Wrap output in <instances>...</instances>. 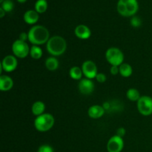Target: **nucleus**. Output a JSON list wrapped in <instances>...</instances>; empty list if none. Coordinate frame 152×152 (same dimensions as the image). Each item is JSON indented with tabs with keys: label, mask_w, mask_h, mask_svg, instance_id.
I'll list each match as a JSON object with an SVG mask.
<instances>
[{
	"label": "nucleus",
	"mask_w": 152,
	"mask_h": 152,
	"mask_svg": "<svg viewBox=\"0 0 152 152\" xmlns=\"http://www.w3.org/2000/svg\"><path fill=\"white\" fill-rule=\"evenodd\" d=\"M74 34L77 37L81 39H87L91 35V31L90 28L85 25H80L76 27L74 30Z\"/></svg>",
	"instance_id": "nucleus-12"
},
{
	"label": "nucleus",
	"mask_w": 152,
	"mask_h": 152,
	"mask_svg": "<svg viewBox=\"0 0 152 152\" xmlns=\"http://www.w3.org/2000/svg\"><path fill=\"white\" fill-rule=\"evenodd\" d=\"M110 72L112 75H117L118 74V73H120V69H119V66H113L111 67V69H110Z\"/></svg>",
	"instance_id": "nucleus-27"
},
{
	"label": "nucleus",
	"mask_w": 152,
	"mask_h": 152,
	"mask_svg": "<svg viewBox=\"0 0 152 152\" xmlns=\"http://www.w3.org/2000/svg\"><path fill=\"white\" fill-rule=\"evenodd\" d=\"M137 109L143 116L152 114V98L148 96H142L137 101Z\"/></svg>",
	"instance_id": "nucleus-7"
},
{
	"label": "nucleus",
	"mask_w": 152,
	"mask_h": 152,
	"mask_svg": "<svg viewBox=\"0 0 152 152\" xmlns=\"http://www.w3.org/2000/svg\"><path fill=\"white\" fill-rule=\"evenodd\" d=\"M3 1H4V0H0V2H1V3H2Z\"/></svg>",
	"instance_id": "nucleus-32"
},
{
	"label": "nucleus",
	"mask_w": 152,
	"mask_h": 152,
	"mask_svg": "<svg viewBox=\"0 0 152 152\" xmlns=\"http://www.w3.org/2000/svg\"><path fill=\"white\" fill-rule=\"evenodd\" d=\"M19 39L24 42H25L26 40H28V34H26V33H22V34L19 35Z\"/></svg>",
	"instance_id": "nucleus-29"
},
{
	"label": "nucleus",
	"mask_w": 152,
	"mask_h": 152,
	"mask_svg": "<svg viewBox=\"0 0 152 152\" xmlns=\"http://www.w3.org/2000/svg\"><path fill=\"white\" fill-rule=\"evenodd\" d=\"M131 25H132L134 28H138L141 25L142 22H141V19H140L138 16H133L131 19Z\"/></svg>",
	"instance_id": "nucleus-24"
},
{
	"label": "nucleus",
	"mask_w": 152,
	"mask_h": 152,
	"mask_svg": "<svg viewBox=\"0 0 152 152\" xmlns=\"http://www.w3.org/2000/svg\"><path fill=\"white\" fill-rule=\"evenodd\" d=\"M105 114V108L99 105H94L88 108V114L92 119H99Z\"/></svg>",
	"instance_id": "nucleus-13"
},
{
	"label": "nucleus",
	"mask_w": 152,
	"mask_h": 152,
	"mask_svg": "<svg viewBox=\"0 0 152 152\" xmlns=\"http://www.w3.org/2000/svg\"><path fill=\"white\" fill-rule=\"evenodd\" d=\"M126 96L129 100L132 102H137L141 97L140 92L135 88H129L126 93Z\"/></svg>",
	"instance_id": "nucleus-20"
},
{
	"label": "nucleus",
	"mask_w": 152,
	"mask_h": 152,
	"mask_svg": "<svg viewBox=\"0 0 152 152\" xmlns=\"http://www.w3.org/2000/svg\"><path fill=\"white\" fill-rule=\"evenodd\" d=\"M46 68L50 71H54L58 69L59 65V62L56 58L54 56H51V57L48 58L45 62Z\"/></svg>",
	"instance_id": "nucleus-17"
},
{
	"label": "nucleus",
	"mask_w": 152,
	"mask_h": 152,
	"mask_svg": "<svg viewBox=\"0 0 152 152\" xmlns=\"http://www.w3.org/2000/svg\"><path fill=\"white\" fill-rule=\"evenodd\" d=\"M5 12H10L14 7V4L12 0H4L1 3V7Z\"/></svg>",
	"instance_id": "nucleus-23"
},
{
	"label": "nucleus",
	"mask_w": 152,
	"mask_h": 152,
	"mask_svg": "<svg viewBox=\"0 0 152 152\" xmlns=\"http://www.w3.org/2000/svg\"><path fill=\"white\" fill-rule=\"evenodd\" d=\"M83 71L82 68H79V67L74 66L71 68L69 71V76L71 77V79L74 80H81L82 77H83Z\"/></svg>",
	"instance_id": "nucleus-19"
},
{
	"label": "nucleus",
	"mask_w": 152,
	"mask_h": 152,
	"mask_svg": "<svg viewBox=\"0 0 152 152\" xmlns=\"http://www.w3.org/2000/svg\"><path fill=\"white\" fill-rule=\"evenodd\" d=\"M55 123L54 117L52 114L44 113L42 115L37 117L34 120V126L39 132H46L53 128Z\"/></svg>",
	"instance_id": "nucleus-4"
},
{
	"label": "nucleus",
	"mask_w": 152,
	"mask_h": 152,
	"mask_svg": "<svg viewBox=\"0 0 152 152\" xmlns=\"http://www.w3.org/2000/svg\"><path fill=\"white\" fill-rule=\"evenodd\" d=\"M13 86V80L10 77L1 75L0 77V90L1 91H8Z\"/></svg>",
	"instance_id": "nucleus-14"
},
{
	"label": "nucleus",
	"mask_w": 152,
	"mask_h": 152,
	"mask_svg": "<svg viewBox=\"0 0 152 152\" xmlns=\"http://www.w3.org/2000/svg\"><path fill=\"white\" fill-rule=\"evenodd\" d=\"M125 134H126V129L124 128H120V129H117V135L123 137V136H125Z\"/></svg>",
	"instance_id": "nucleus-28"
},
{
	"label": "nucleus",
	"mask_w": 152,
	"mask_h": 152,
	"mask_svg": "<svg viewBox=\"0 0 152 152\" xmlns=\"http://www.w3.org/2000/svg\"><path fill=\"white\" fill-rule=\"evenodd\" d=\"M31 48L28 46L26 42L17 39L12 45V51L15 56L18 58L23 59L25 58L30 53Z\"/></svg>",
	"instance_id": "nucleus-6"
},
{
	"label": "nucleus",
	"mask_w": 152,
	"mask_h": 152,
	"mask_svg": "<svg viewBox=\"0 0 152 152\" xmlns=\"http://www.w3.org/2000/svg\"><path fill=\"white\" fill-rule=\"evenodd\" d=\"M124 147V141L123 137L114 135L111 137L107 143V150L108 152H121Z\"/></svg>",
	"instance_id": "nucleus-8"
},
{
	"label": "nucleus",
	"mask_w": 152,
	"mask_h": 152,
	"mask_svg": "<svg viewBox=\"0 0 152 152\" xmlns=\"http://www.w3.org/2000/svg\"><path fill=\"white\" fill-rule=\"evenodd\" d=\"M37 152H54V151L50 145H42L39 148Z\"/></svg>",
	"instance_id": "nucleus-25"
},
{
	"label": "nucleus",
	"mask_w": 152,
	"mask_h": 152,
	"mask_svg": "<svg viewBox=\"0 0 152 152\" xmlns=\"http://www.w3.org/2000/svg\"><path fill=\"white\" fill-rule=\"evenodd\" d=\"M82 71H83V75L89 80L96 78L98 74L97 67L96 64L91 60H87L83 62L82 65Z\"/></svg>",
	"instance_id": "nucleus-9"
},
{
	"label": "nucleus",
	"mask_w": 152,
	"mask_h": 152,
	"mask_svg": "<svg viewBox=\"0 0 152 152\" xmlns=\"http://www.w3.org/2000/svg\"><path fill=\"white\" fill-rule=\"evenodd\" d=\"M138 2L137 0H119L117 2V11L123 16H134L137 12Z\"/></svg>",
	"instance_id": "nucleus-3"
},
{
	"label": "nucleus",
	"mask_w": 152,
	"mask_h": 152,
	"mask_svg": "<svg viewBox=\"0 0 152 152\" xmlns=\"http://www.w3.org/2000/svg\"><path fill=\"white\" fill-rule=\"evenodd\" d=\"M17 1H19V2H20V3H24V2H25L27 0H17Z\"/></svg>",
	"instance_id": "nucleus-31"
},
{
	"label": "nucleus",
	"mask_w": 152,
	"mask_h": 152,
	"mask_svg": "<svg viewBox=\"0 0 152 152\" xmlns=\"http://www.w3.org/2000/svg\"><path fill=\"white\" fill-rule=\"evenodd\" d=\"M105 59L111 66H120L124 61V54L120 49L117 48H110L105 52Z\"/></svg>",
	"instance_id": "nucleus-5"
},
{
	"label": "nucleus",
	"mask_w": 152,
	"mask_h": 152,
	"mask_svg": "<svg viewBox=\"0 0 152 152\" xmlns=\"http://www.w3.org/2000/svg\"><path fill=\"white\" fill-rule=\"evenodd\" d=\"M31 110H32V113L34 115L39 117L44 114L45 110V105L44 102H42V101H37L33 104Z\"/></svg>",
	"instance_id": "nucleus-16"
},
{
	"label": "nucleus",
	"mask_w": 152,
	"mask_h": 152,
	"mask_svg": "<svg viewBox=\"0 0 152 152\" xmlns=\"http://www.w3.org/2000/svg\"><path fill=\"white\" fill-rule=\"evenodd\" d=\"M48 8V2L46 0H37L35 3V10L37 13H44Z\"/></svg>",
	"instance_id": "nucleus-22"
},
{
	"label": "nucleus",
	"mask_w": 152,
	"mask_h": 152,
	"mask_svg": "<svg viewBox=\"0 0 152 152\" xmlns=\"http://www.w3.org/2000/svg\"><path fill=\"white\" fill-rule=\"evenodd\" d=\"M6 12L4 11V9L2 8V7H0V17L2 18L3 16H4V14H5Z\"/></svg>",
	"instance_id": "nucleus-30"
},
{
	"label": "nucleus",
	"mask_w": 152,
	"mask_h": 152,
	"mask_svg": "<svg viewBox=\"0 0 152 152\" xmlns=\"http://www.w3.org/2000/svg\"><path fill=\"white\" fill-rule=\"evenodd\" d=\"M96 80L98 83H103L106 81L107 77L106 76H105V74H102V73H99V74H97V75H96Z\"/></svg>",
	"instance_id": "nucleus-26"
},
{
	"label": "nucleus",
	"mask_w": 152,
	"mask_h": 152,
	"mask_svg": "<svg viewBox=\"0 0 152 152\" xmlns=\"http://www.w3.org/2000/svg\"><path fill=\"white\" fill-rule=\"evenodd\" d=\"M30 55L34 59H39L42 56V50L38 45H33L30 50Z\"/></svg>",
	"instance_id": "nucleus-21"
},
{
	"label": "nucleus",
	"mask_w": 152,
	"mask_h": 152,
	"mask_svg": "<svg viewBox=\"0 0 152 152\" xmlns=\"http://www.w3.org/2000/svg\"><path fill=\"white\" fill-rule=\"evenodd\" d=\"M66 48V41L60 36H53L50 37L46 43V49L48 52L53 56H61L65 53Z\"/></svg>",
	"instance_id": "nucleus-2"
},
{
	"label": "nucleus",
	"mask_w": 152,
	"mask_h": 152,
	"mask_svg": "<svg viewBox=\"0 0 152 152\" xmlns=\"http://www.w3.org/2000/svg\"><path fill=\"white\" fill-rule=\"evenodd\" d=\"M1 66L5 72H12L17 68L18 61L14 56L7 55L2 59Z\"/></svg>",
	"instance_id": "nucleus-10"
},
{
	"label": "nucleus",
	"mask_w": 152,
	"mask_h": 152,
	"mask_svg": "<svg viewBox=\"0 0 152 152\" xmlns=\"http://www.w3.org/2000/svg\"><path fill=\"white\" fill-rule=\"evenodd\" d=\"M79 91L82 94L90 95L94 91V83L89 79H82L78 85Z\"/></svg>",
	"instance_id": "nucleus-11"
},
{
	"label": "nucleus",
	"mask_w": 152,
	"mask_h": 152,
	"mask_svg": "<svg viewBox=\"0 0 152 152\" xmlns=\"http://www.w3.org/2000/svg\"><path fill=\"white\" fill-rule=\"evenodd\" d=\"M28 40L34 45H40L47 43L50 39L49 31L42 25H34L28 33Z\"/></svg>",
	"instance_id": "nucleus-1"
},
{
	"label": "nucleus",
	"mask_w": 152,
	"mask_h": 152,
	"mask_svg": "<svg viewBox=\"0 0 152 152\" xmlns=\"http://www.w3.org/2000/svg\"><path fill=\"white\" fill-rule=\"evenodd\" d=\"M119 69L120 75L123 77H129L133 72L132 67L128 63H123L119 66Z\"/></svg>",
	"instance_id": "nucleus-18"
},
{
	"label": "nucleus",
	"mask_w": 152,
	"mask_h": 152,
	"mask_svg": "<svg viewBox=\"0 0 152 152\" xmlns=\"http://www.w3.org/2000/svg\"><path fill=\"white\" fill-rule=\"evenodd\" d=\"M39 13L34 10H28L24 14V20L28 25H34L39 20Z\"/></svg>",
	"instance_id": "nucleus-15"
}]
</instances>
